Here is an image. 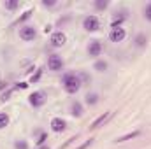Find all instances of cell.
Listing matches in <instances>:
<instances>
[{
    "mask_svg": "<svg viewBox=\"0 0 151 149\" xmlns=\"http://www.w3.org/2000/svg\"><path fill=\"white\" fill-rule=\"evenodd\" d=\"M125 30L121 28V27H114L113 30H111V34H109V39L113 40V42H121L123 39H125Z\"/></svg>",
    "mask_w": 151,
    "mask_h": 149,
    "instance_id": "cell-4",
    "label": "cell"
},
{
    "mask_svg": "<svg viewBox=\"0 0 151 149\" xmlns=\"http://www.w3.org/2000/svg\"><path fill=\"white\" fill-rule=\"evenodd\" d=\"M137 46H144V37L142 35H139V39H137Z\"/></svg>",
    "mask_w": 151,
    "mask_h": 149,
    "instance_id": "cell-20",
    "label": "cell"
},
{
    "mask_svg": "<svg viewBox=\"0 0 151 149\" xmlns=\"http://www.w3.org/2000/svg\"><path fill=\"white\" fill-rule=\"evenodd\" d=\"M4 5H5V9H16L18 7V2H5Z\"/></svg>",
    "mask_w": 151,
    "mask_h": 149,
    "instance_id": "cell-16",
    "label": "cell"
},
{
    "mask_svg": "<svg viewBox=\"0 0 151 149\" xmlns=\"http://www.w3.org/2000/svg\"><path fill=\"white\" fill-rule=\"evenodd\" d=\"M95 69H97L99 72H104V70L107 69V63H106V62H97V65H95Z\"/></svg>",
    "mask_w": 151,
    "mask_h": 149,
    "instance_id": "cell-14",
    "label": "cell"
},
{
    "mask_svg": "<svg viewBox=\"0 0 151 149\" xmlns=\"http://www.w3.org/2000/svg\"><path fill=\"white\" fill-rule=\"evenodd\" d=\"M86 98H88V104H95V102H97V97H95V95H91V97L88 95Z\"/></svg>",
    "mask_w": 151,
    "mask_h": 149,
    "instance_id": "cell-17",
    "label": "cell"
},
{
    "mask_svg": "<svg viewBox=\"0 0 151 149\" xmlns=\"http://www.w3.org/2000/svg\"><path fill=\"white\" fill-rule=\"evenodd\" d=\"M7 123H9V117H7V114H5V112H0V128H4Z\"/></svg>",
    "mask_w": 151,
    "mask_h": 149,
    "instance_id": "cell-13",
    "label": "cell"
},
{
    "mask_svg": "<svg viewBox=\"0 0 151 149\" xmlns=\"http://www.w3.org/2000/svg\"><path fill=\"white\" fill-rule=\"evenodd\" d=\"M137 135H139V132H132V133H127V135L119 137V139H118V142H125V140H130V139H134V137H137Z\"/></svg>",
    "mask_w": 151,
    "mask_h": 149,
    "instance_id": "cell-11",
    "label": "cell"
},
{
    "mask_svg": "<svg viewBox=\"0 0 151 149\" xmlns=\"http://www.w3.org/2000/svg\"><path fill=\"white\" fill-rule=\"evenodd\" d=\"M100 51H102V44L99 40H91L90 46H88V54L90 56H99Z\"/></svg>",
    "mask_w": 151,
    "mask_h": 149,
    "instance_id": "cell-7",
    "label": "cell"
},
{
    "mask_svg": "<svg viewBox=\"0 0 151 149\" xmlns=\"http://www.w3.org/2000/svg\"><path fill=\"white\" fill-rule=\"evenodd\" d=\"M40 149H47V148H40Z\"/></svg>",
    "mask_w": 151,
    "mask_h": 149,
    "instance_id": "cell-22",
    "label": "cell"
},
{
    "mask_svg": "<svg viewBox=\"0 0 151 149\" xmlns=\"http://www.w3.org/2000/svg\"><path fill=\"white\" fill-rule=\"evenodd\" d=\"M65 40H67V37H65V34H62V32H55L53 35H51V46H55V47H60V46H63L65 44Z\"/></svg>",
    "mask_w": 151,
    "mask_h": 149,
    "instance_id": "cell-5",
    "label": "cell"
},
{
    "mask_svg": "<svg viewBox=\"0 0 151 149\" xmlns=\"http://www.w3.org/2000/svg\"><path fill=\"white\" fill-rule=\"evenodd\" d=\"M90 144H91V140H86V142H84L83 146H79V148H77V149H86V148H88V146H90Z\"/></svg>",
    "mask_w": 151,
    "mask_h": 149,
    "instance_id": "cell-21",
    "label": "cell"
},
{
    "mask_svg": "<svg viewBox=\"0 0 151 149\" xmlns=\"http://www.w3.org/2000/svg\"><path fill=\"white\" fill-rule=\"evenodd\" d=\"M95 5H97L99 9H106V5H107V4H106V2H97Z\"/></svg>",
    "mask_w": 151,
    "mask_h": 149,
    "instance_id": "cell-19",
    "label": "cell"
},
{
    "mask_svg": "<svg viewBox=\"0 0 151 149\" xmlns=\"http://www.w3.org/2000/svg\"><path fill=\"white\" fill-rule=\"evenodd\" d=\"M63 88L67 93H76L81 88V79L76 74H65L63 75Z\"/></svg>",
    "mask_w": 151,
    "mask_h": 149,
    "instance_id": "cell-1",
    "label": "cell"
},
{
    "mask_svg": "<svg viewBox=\"0 0 151 149\" xmlns=\"http://www.w3.org/2000/svg\"><path fill=\"white\" fill-rule=\"evenodd\" d=\"M19 37L23 39V40H32V39L35 37V28L34 27H23V28H19Z\"/></svg>",
    "mask_w": 151,
    "mask_h": 149,
    "instance_id": "cell-6",
    "label": "cell"
},
{
    "mask_svg": "<svg viewBox=\"0 0 151 149\" xmlns=\"http://www.w3.org/2000/svg\"><path fill=\"white\" fill-rule=\"evenodd\" d=\"M107 117H109V112H107V114H104V116H100V117H99L97 121H93L91 128H99V126H100V125H102V123H104V121L107 119Z\"/></svg>",
    "mask_w": 151,
    "mask_h": 149,
    "instance_id": "cell-10",
    "label": "cell"
},
{
    "mask_svg": "<svg viewBox=\"0 0 151 149\" xmlns=\"http://www.w3.org/2000/svg\"><path fill=\"white\" fill-rule=\"evenodd\" d=\"M51 128H53L55 132H63V130H65V121L60 119V117H55V119L51 121Z\"/></svg>",
    "mask_w": 151,
    "mask_h": 149,
    "instance_id": "cell-9",
    "label": "cell"
},
{
    "mask_svg": "<svg viewBox=\"0 0 151 149\" xmlns=\"http://www.w3.org/2000/svg\"><path fill=\"white\" fill-rule=\"evenodd\" d=\"M144 18L151 21V4H148V5L144 7Z\"/></svg>",
    "mask_w": 151,
    "mask_h": 149,
    "instance_id": "cell-15",
    "label": "cell"
},
{
    "mask_svg": "<svg viewBox=\"0 0 151 149\" xmlns=\"http://www.w3.org/2000/svg\"><path fill=\"white\" fill-rule=\"evenodd\" d=\"M72 114H74V116H81V114H83V107H81L79 102L72 104Z\"/></svg>",
    "mask_w": 151,
    "mask_h": 149,
    "instance_id": "cell-12",
    "label": "cell"
},
{
    "mask_svg": "<svg viewBox=\"0 0 151 149\" xmlns=\"http://www.w3.org/2000/svg\"><path fill=\"white\" fill-rule=\"evenodd\" d=\"M16 148L18 149H27V144H25V142H16Z\"/></svg>",
    "mask_w": 151,
    "mask_h": 149,
    "instance_id": "cell-18",
    "label": "cell"
},
{
    "mask_svg": "<svg viewBox=\"0 0 151 149\" xmlns=\"http://www.w3.org/2000/svg\"><path fill=\"white\" fill-rule=\"evenodd\" d=\"M30 104H32L34 107H39V105L44 104V98H42V93H40V91H35V93L30 95Z\"/></svg>",
    "mask_w": 151,
    "mask_h": 149,
    "instance_id": "cell-8",
    "label": "cell"
},
{
    "mask_svg": "<svg viewBox=\"0 0 151 149\" xmlns=\"http://www.w3.org/2000/svg\"><path fill=\"white\" fill-rule=\"evenodd\" d=\"M99 19L95 18V16H88V18H84V21H83V27L88 30V32H93V30H97L99 28Z\"/></svg>",
    "mask_w": 151,
    "mask_h": 149,
    "instance_id": "cell-3",
    "label": "cell"
},
{
    "mask_svg": "<svg viewBox=\"0 0 151 149\" xmlns=\"http://www.w3.org/2000/svg\"><path fill=\"white\" fill-rule=\"evenodd\" d=\"M47 67H49V70H62L63 62H62V58L58 54H51L47 58Z\"/></svg>",
    "mask_w": 151,
    "mask_h": 149,
    "instance_id": "cell-2",
    "label": "cell"
}]
</instances>
